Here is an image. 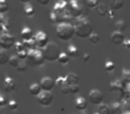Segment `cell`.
<instances>
[{
    "label": "cell",
    "instance_id": "cell-20",
    "mask_svg": "<svg viewBox=\"0 0 130 114\" xmlns=\"http://www.w3.org/2000/svg\"><path fill=\"white\" fill-rule=\"evenodd\" d=\"M67 54H69L70 57H71V58H77L79 55V51H78V49L75 45H69V47H68Z\"/></svg>",
    "mask_w": 130,
    "mask_h": 114
},
{
    "label": "cell",
    "instance_id": "cell-11",
    "mask_svg": "<svg viewBox=\"0 0 130 114\" xmlns=\"http://www.w3.org/2000/svg\"><path fill=\"white\" fill-rule=\"evenodd\" d=\"M55 82L50 77H45L40 80V86L43 91H51L54 87Z\"/></svg>",
    "mask_w": 130,
    "mask_h": 114
},
{
    "label": "cell",
    "instance_id": "cell-36",
    "mask_svg": "<svg viewBox=\"0 0 130 114\" xmlns=\"http://www.w3.org/2000/svg\"><path fill=\"white\" fill-rule=\"evenodd\" d=\"M61 91L63 94H71V88H70V85L67 83H65L64 85H62L61 87Z\"/></svg>",
    "mask_w": 130,
    "mask_h": 114
},
{
    "label": "cell",
    "instance_id": "cell-8",
    "mask_svg": "<svg viewBox=\"0 0 130 114\" xmlns=\"http://www.w3.org/2000/svg\"><path fill=\"white\" fill-rule=\"evenodd\" d=\"M34 40L36 42L37 47L39 49H43L46 46V45L49 43V38L47 37V35L43 31H38L36 33V35H34Z\"/></svg>",
    "mask_w": 130,
    "mask_h": 114
},
{
    "label": "cell",
    "instance_id": "cell-23",
    "mask_svg": "<svg viewBox=\"0 0 130 114\" xmlns=\"http://www.w3.org/2000/svg\"><path fill=\"white\" fill-rule=\"evenodd\" d=\"M9 10V5L6 2V0H0V13L5 14Z\"/></svg>",
    "mask_w": 130,
    "mask_h": 114
},
{
    "label": "cell",
    "instance_id": "cell-45",
    "mask_svg": "<svg viewBox=\"0 0 130 114\" xmlns=\"http://www.w3.org/2000/svg\"><path fill=\"white\" fill-rule=\"evenodd\" d=\"M123 45H124V46L126 47V48L130 49V39H126Z\"/></svg>",
    "mask_w": 130,
    "mask_h": 114
},
{
    "label": "cell",
    "instance_id": "cell-25",
    "mask_svg": "<svg viewBox=\"0 0 130 114\" xmlns=\"http://www.w3.org/2000/svg\"><path fill=\"white\" fill-rule=\"evenodd\" d=\"M70 61V55L66 53H61L59 58H58V62L61 64H66L68 63Z\"/></svg>",
    "mask_w": 130,
    "mask_h": 114
},
{
    "label": "cell",
    "instance_id": "cell-47",
    "mask_svg": "<svg viewBox=\"0 0 130 114\" xmlns=\"http://www.w3.org/2000/svg\"><path fill=\"white\" fill-rule=\"evenodd\" d=\"M21 3H22V4H28V3H29L31 1V0H19Z\"/></svg>",
    "mask_w": 130,
    "mask_h": 114
},
{
    "label": "cell",
    "instance_id": "cell-48",
    "mask_svg": "<svg viewBox=\"0 0 130 114\" xmlns=\"http://www.w3.org/2000/svg\"><path fill=\"white\" fill-rule=\"evenodd\" d=\"M62 1H65V2H68V3H69L70 1H71V0H62Z\"/></svg>",
    "mask_w": 130,
    "mask_h": 114
},
{
    "label": "cell",
    "instance_id": "cell-28",
    "mask_svg": "<svg viewBox=\"0 0 130 114\" xmlns=\"http://www.w3.org/2000/svg\"><path fill=\"white\" fill-rule=\"evenodd\" d=\"M88 39H89V41H90L91 43L93 44V45H96V44H97L98 42L100 41V37H99V35H98L97 33H94V32H93L92 34L89 36Z\"/></svg>",
    "mask_w": 130,
    "mask_h": 114
},
{
    "label": "cell",
    "instance_id": "cell-37",
    "mask_svg": "<svg viewBox=\"0 0 130 114\" xmlns=\"http://www.w3.org/2000/svg\"><path fill=\"white\" fill-rule=\"evenodd\" d=\"M120 110H121V105L119 103H113L111 108H110V110H111V112L113 114H118Z\"/></svg>",
    "mask_w": 130,
    "mask_h": 114
},
{
    "label": "cell",
    "instance_id": "cell-41",
    "mask_svg": "<svg viewBox=\"0 0 130 114\" xmlns=\"http://www.w3.org/2000/svg\"><path fill=\"white\" fill-rule=\"evenodd\" d=\"M65 83H66V78H65L64 77H59L55 81L56 86H58V87H61V86L64 85Z\"/></svg>",
    "mask_w": 130,
    "mask_h": 114
},
{
    "label": "cell",
    "instance_id": "cell-26",
    "mask_svg": "<svg viewBox=\"0 0 130 114\" xmlns=\"http://www.w3.org/2000/svg\"><path fill=\"white\" fill-rule=\"evenodd\" d=\"M24 13H25L26 16L28 17H33L35 14V9L33 8L32 6L26 4L25 7H24Z\"/></svg>",
    "mask_w": 130,
    "mask_h": 114
},
{
    "label": "cell",
    "instance_id": "cell-34",
    "mask_svg": "<svg viewBox=\"0 0 130 114\" xmlns=\"http://www.w3.org/2000/svg\"><path fill=\"white\" fill-rule=\"evenodd\" d=\"M14 48H15V50H16V52L18 53V52H21V51H22V50H25L26 47H25V45H24L23 41L22 42L18 41V42H15Z\"/></svg>",
    "mask_w": 130,
    "mask_h": 114
},
{
    "label": "cell",
    "instance_id": "cell-30",
    "mask_svg": "<svg viewBox=\"0 0 130 114\" xmlns=\"http://www.w3.org/2000/svg\"><path fill=\"white\" fill-rule=\"evenodd\" d=\"M49 19H50V22H52L53 24L55 23H59V18H58V14L55 13L54 11H52L49 14Z\"/></svg>",
    "mask_w": 130,
    "mask_h": 114
},
{
    "label": "cell",
    "instance_id": "cell-32",
    "mask_svg": "<svg viewBox=\"0 0 130 114\" xmlns=\"http://www.w3.org/2000/svg\"><path fill=\"white\" fill-rule=\"evenodd\" d=\"M27 69H28V62H21L20 64L16 68V70L19 72H24V71H27Z\"/></svg>",
    "mask_w": 130,
    "mask_h": 114
},
{
    "label": "cell",
    "instance_id": "cell-16",
    "mask_svg": "<svg viewBox=\"0 0 130 114\" xmlns=\"http://www.w3.org/2000/svg\"><path fill=\"white\" fill-rule=\"evenodd\" d=\"M123 6H124L123 0H110V9L114 10V11H119L123 7Z\"/></svg>",
    "mask_w": 130,
    "mask_h": 114
},
{
    "label": "cell",
    "instance_id": "cell-43",
    "mask_svg": "<svg viewBox=\"0 0 130 114\" xmlns=\"http://www.w3.org/2000/svg\"><path fill=\"white\" fill-rule=\"evenodd\" d=\"M38 4H40L41 6H47L50 2V0H37Z\"/></svg>",
    "mask_w": 130,
    "mask_h": 114
},
{
    "label": "cell",
    "instance_id": "cell-24",
    "mask_svg": "<svg viewBox=\"0 0 130 114\" xmlns=\"http://www.w3.org/2000/svg\"><path fill=\"white\" fill-rule=\"evenodd\" d=\"M23 43L27 50L37 48V45H36V42H35L34 38H31V39H29V40H23Z\"/></svg>",
    "mask_w": 130,
    "mask_h": 114
},
{
    "label": "cell",
    "instance_id": "cell-33",
    "mask_svg": "<svg viewBox=\"0 0 130 114\" xmlns=\"http://www.w3.org/2000/svg\"><path fill=\"white\" fill-rule=\"evenodd\" d=\"M104 68L107 71L111 72V71H114V69H115V64H114V62H112L111 61H108V62H105Z\"/></svg>",
    "mask_w": 130,
    "mask_h": 114
},
{
    "label": "cell",
    "instance_id": "cell-10",
    "mask_svg": "<svg viewBox=\"0 0 130 114\" xmlns=\"http://www.w3.org/2000/svg\"><path fill=\"white\" fill-rule=\"evenodd\" d=\"M125 36L123 35L122 31H119V30H115L111 33L110 35V41L111 43H113L114 45H123L125 42Z\"/></svg>",
    "mask_w": 130,
    "mask_h": 114
},
{
    "label": "cell",
    "instance_id": "cell-19",
    "mask_svg": "<svg viewBox=\"0 0 130 114\" xmlns=\"http://www.w3.org/2000/svg\"><path fill=\"white\" fill-rule=\"evenodd\" d=\"M75 105H76V108L78 109V110H84L87 109V101H86L85 98L78 97V98H77Z\"/></svg>",
    "mask_w": 130,
    "mask_h": 114
},
{
    "label": "cell",
    "instance_id": "cell-27",
    "mask_svg": "<svg viewBox=\"0 0 130 114\" xmlns=\"http://www.w3.org/2000/svg\"><path fill=\"white\" fill-rule=\"evenodd\" d=\"M115 28L119 31H124L126 29V23L124 20H119L115 23Z\"/></svg>",
    "mask_w": 130,
    "mask_h": 114
},
{
    "label": "cell",
    "instance_id": "cell-49",
    "mask_svg": "<svg viewBox=\"0 0 130 114\" xmlns=\"http://www.w3.org/2000/svg\"><path fill=\"white\" fill-rule=\"evenodd\" d=\"M94 114H99V113H98V112H95V113H94Z\"/></svg>",
    "mask_w": 130,
    "mask_h": 114
},
{
    "label": "cell",
    "instance_id": "cell-6",
    "mask_svg": "<svg viewBox=\"0 0 130 114\" xmlns=\"http://www.w3.org/2000/svg\"><path fill=\"white\" fill-rule=\"evenodd\" d=\"M38 103L41 106H50L54 101V95L51 93V91H42L38 96H37Z\"/></svg>",
    "mask_w": 130,
    "mask_h": 114
},
{
    "label": "cell",
    "instance_id": "cell-35",
    "mask_svg": "<svg viewBox=\"0 0 130 114\" xmlns=\"http://www.w3.org/2000/svg\"><path fill=\"white\" fill-rule=\"evenodd\" d=\"M28 53H29V51H28L27 49H25V50H22V51H21V52L17 53V55H18V57L21 60L24 61V60H27Z\"/></svg>",
    "mask_w": 130,
    "mask_h": 114
},
{
    "label": "cell",
    "instance_id": "cell-21",
    "mask_svg": "<svg viewBox=\"0 0 130 114\" xmlns=\"http://www.w3.org/2000/svg\"><path fill=\"white\" fill-rule=\"evenodd\" d=\"M98 113L99 114H110L111 110L108 104L106 103H101L98 107Z\"/></svg>",
    "mask_w": 130,
    "mask_h": 114
},
{
    "label": "cell",
    "instance_id": "cell-3",
    "mask_svg": "<svg viewBox=\"0 0 130 114\" xmlns=\"http://www.w3.org/2000/svg\"><path fill=\"white\" fill-rule=\"evenodd\" d=\"M42 50H43L45 60L51 62L58 61V58H59L60 54H61L59 45L54 41L49 42L46 45V46L42 49Z\"/></svg>",
    "mask_w": 130,
    "mask_h": 114
},
{
    "label": "cell",
    "instance_id": "cell-13",
    "mask_svg": "<svg viewBox=\"0 0 130 114\" xmlns=\"http://www.w3.org/2000/svg\"><path fill=\"white\" fill-rule=\"evenodd\" d=\"M95 11L100 16H103V17L108 15V13H109L108 7H107V6L104 4V3H99L97 7L95 8Z\"/></svg>",
    "mask_w": 130,
    "mask_h": 114
},
{
    "label": "cell",
    "instance_id": "cell-4",
    "mask_svg": "<svg viewBox=\"0 0 130 114\" xmlns=\"http://www.w3.org/2000/svg\"><path fill=\"white\" fill-rule=\"evenodd\" d=\"M28 51H29L27 57L28 64L33 66V67H38V66H41L44 63L45 58L42 49L37 47V48L30 49Z\"/></svg>",
    "mask_w": 130,
    "mask_h": 114
},
{
    "label": "cell",
    "instance_id": "cell-14",
    "mask_svg": "<svg viewBox=\"0 0 130 114\" xmlns=\"http://www.w3.org/2000/svg\"><path fill=\"white\" fill-rule=\"evenodd\" d=\"M21 36H22V40H29L31 38H34V35H33V31L31 30V29L28 27H25L21 32Z\"/></svg>",
    "mask_w": 130,
    "mask_h": 114
},
{
    "label": "cell",
    "instance_id": "cell-44",
    "mask_svg": "<svg viewBox=\"0 0 130 114\" xmlns=\"http://www.w3.org/2000/svg\"><path fill=\"white\" fill-rule=\"evenodd\" d=\"M90 60V54L86 53V54H83V61L84 62H88Z\"/></svg>",
    "mask_w": 130,
    "mask_h": 114
},
{
    "label": "cell",
    "instance_id": "cell-46",
    "mask_svg": "<svg viewBox=\"0 0 130 114\" xmlns=\"http://www.w3.org/2000/svg\"><path fill=\"white\" fill-rule=\"evenodd\" d=\"M113 12H114V10H112V9L109 10V13H108V15H107V16H109V17H110V19L114 18V15H113Z\"/></svg>",
    "mask_w": 130,
    "mask_h": 114
},
{
    "label": "cell",
    "instance_id": "cell-17",
    "mask_svg": "<svg viewBox=\"0 0 130 114\" xmlns=\"http://www.w3.org/2000/svg\"><path fill=\"white\" fill-rule=\"evenodd\" d=\"M10 56L6 49H2L0 51V64L1 65H6L7 62H9Z\"/></svg>",
    "mask_w": 130,
    "mask_h": 114
},
{
    "label": "cell",
    "instance_id": "cell-2",
    "mask_svg": "<svg viewBox=\"0 0 130 114\" xmlns=\"http://www.w3.org/2000/svg\"><path fill=\"white\" fill-rule=\"evenodd\" d=\"M56 35L62 41H70L75 36L74 25L69 22H61L56 27Z\"/></svg>",
    "mask_w": 130,
    "mask_h": 114
},
{
    "label": "cell",
    "instance_id": "cell-31",
    "mask_svg": "<svg viewBox=\"0 0 130 114\" xmlns=\"http://www.w3.org/2000/svg\"><path fill=\"white\" fill-rule=\"evenodd\" d=\"M98 5H99L98 0H87V6L91 9H95Z\"/></svg>",
    "mask_w": 130,
    "mask_h": 114
},
{
    "label": "cell",
    "instance_id": "cell-7",
    "mask_svg": "<svg viewBox=\"0 0 130 114\" xmlns=\"http://www.w3.org/2000/svg\"><path fill=\"white\" fill-rule=\"evenodd\" d=\"M15 45V40L12 35L9 33H1L0 37V46L2 49L9 50Z\"/></svg>",
    "mask_w": 130,
    "mask_h": 114
},
{
    "label": "cell",
    "instance_id": "cell-22",
    "mask_svg": "<svg viewBox=\"0 0 130 114\" xmlns=\"http://www.w3.org/2000/svg\"><path fill=\"white\" fill-rule=\"evenodd\" d=\"M20 60L21 59L18 57V55H12L10 56V59H9V62L8 63L10 64V66L12 67H14V68H17V66L20 64Z\"/></svg>",
    "mask_w": 130,
    "mask_h": 114
},
{
    "label": "cell",
    "instance_id": "cell-9",
    "mask_svg": "<svg viewBox=\"0 0 130 114\" xmlns=\"http://www.w3.org/2000/svg\"><path fill=\"white\" fill-rule=\"evenodd\" d=\"M88 98H89V101H90L91 103L96 104V105H100L101 103H103V94L100 90L93 89V90H91L90 92H89Z\"/></svg>",
    "mask_w": 130,
    "mask_h": 114
},
{
    "label": "cell",
    "instance_id": "cell-38",
    "mask_svg": "<svg viewBox=\"0 0 130 114\" xmlns=\"http://www.w3.org/2000/svg\"><path fill=\"white\" fill-rule=\"evenodd\" d=\"M70 88H71V94H78L80 90L79 86H78V84H75V85H70Z\"/></svg>",
    "mask_w": 130,
    "mask_h": 114
},
{
    "label": "cell",
    "instance_id": "cell-40",
    "mask_svg": "<svg viewBox=\"0 0 130 114\" xmlns=\"http://www.w3.org/2000/svg\"><path fill=\"white\" fill-rule=\"evenodd\" d=\"M8 108L11 110H17V108H18V103H17V102L14 101V100H11V101L8 103Z\"/></svg>",
    "mask_w": 130,
    "mask_h": 114
},
{
    "label": "cell",
    "instance_id": "cell-42",
    "mask_svg": "<svg viewBox=\"0 0 130 114\" xmlns=\"http://www.w3.org/2000/svg\"><path fill=\"white\" fill-rule=\"evenodd\" d=\"M7 104V100H6V98L5 97L4 95H1L0 96V106H6V105Z\"/></svg>",
    "mask_w": 130,
    "mask_h": 114
},
{
    "label": "cell",
    "instance_id": "cell-5",
    "mask_svg": "<svg viewBox=\"0 0 130 114\" xmlns=\"http://www.w3.org/2000/svg\"><path fill=\"white\" fill-rule=\"evenodd\" d=\"M68 9L70 10L71 13L73 15L74 18L79 17L81 15H85V10L84 7L78 0H71L68 3Z\"/></svg>",
    "mask_w": 130,
    "mask_h": 114
},
{
    "label": "cell",
    "instance_id": "cell-1",
    "mask_svg": "<svg viewBox=\"0 0 130 114\" xmlns=\"http://www.w3.org/2000/svg\"><path fill=\"white\" fill-rule=\"evenodd\" d=\"M75 35L80 38H89L93 33V24L86 15L77 17L74 20Z\"/></svg>",
    "mask_w": 130,
    "mask_h": 114
},
{
    "label": "cell",
    "instance_id": "cell-39",
    "mask_svg": "<svg viewBox=\"0 0 130 114\" xmlns=\"http://www.w3.org/2000/svg\"><path fill=\"white\" fill-rule=\"evenodd\" d=\"M121 88V85L119 83V81L111 82L110 83V90L111 91H118Z\"/></svg>",
    "mask_w": 130,
    "mask_h": 114
},
{
    "label": "cell",
    "instance_id": "cell-18",
    "mask_svg": "<svg viewBox=\"0 0 130 114\" xmlns=\"http://www.w3.org/2000/svg\"><path fill=\"white\" fill-rule=\"evenodd\" d=\"M29 93L32 94L33 96H38L40 93L42 92V88H41V86L40 84H32V85L29 87Z\"/></svg>",
    "mask_w": 130,
    "mask_h": 114
},
{
    "label": "cell",
    "instance_id": "cell-12",
    "mask_svg": "<svg viewBox=\"0 0 130 114\" xmlns=\"http://www.w3.org/2000/svg\"><path fill=\"white\" fill-rule=\"evenodd\" d=\"M14 89H16L14 80L10 77H6V79H5V90L6 92H12Z\"/></svg>",
    "mask_w": 130,
    "mask_h": 114
},
{
    "label": "cell",
    "instance_id": "cell-15",
    "mask_svg": "<svg viewBox=\"0 0 130 114\" xmlns=\"http://www.w3.org/2000/svg\"><path fill=\"white\" fill-rule=\"evenodd\" d=\"M66 78V83L69 84V85H75V84H78V80H79V78L77 74L75 73L71 72L69 73L67 76L65 77Z\"/></svg>",
    "mask_w": 130,
    "mask_h": 114
},
{
    "label": "cell",
    "instance_id": "cell-29",
    "mask_svg": "<svg viewBox=\"0 0 130 114\" xmlns=\"http://www.w3.org/2000/svg\"><path fill=\"white\" fill-rule=\"evenodd\" d=\"M0 25L6 26L10 29V22L7 17L5 16V14H0Z\"/></svg>",
    "mask_w": 130,
    "mask_h": 114
}]
</instances>
